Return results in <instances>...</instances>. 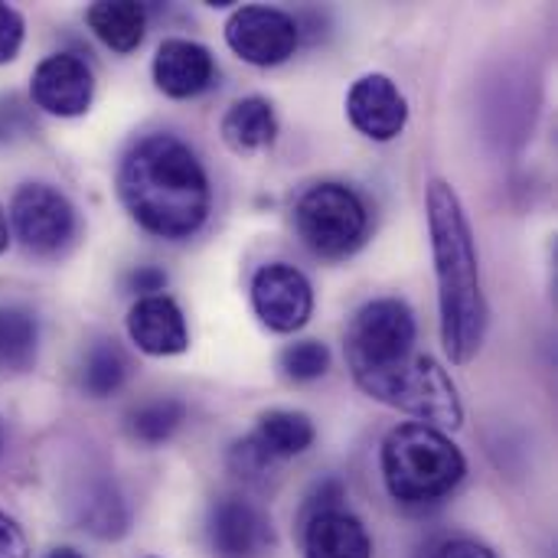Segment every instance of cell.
<instances>
[{
    "mask_svg": "<svg viewBox=\"0 0 558 558\" xmlns=\"http://www.w3.org/2000/svg\"><path fill=\"white\" fill-rule=\"evenodd\" d=\"M118 196L128 216L157 239H190L213 209L206 167L173 134H147L118 167Z\"/></svg>",
    "mask_w": 558,
    "mask_h": 558,
    "instance_id": "1",
    "label": "cell"
},
{
    "mask_svg": "<svg viewBox=\"0 0 558 558\" xmlns=\"http://www.w3.org/2000/svg\"><path fill=\"white\" fill-rule=\"evenodd\" d=\"M425 206H428L435 278H438L441 343L454 366H468L481 353L490 320L474 232L461 206V196L448 180L428 183Z\"/></svg>",
    "mask_w": 558,
    "mask_h": 558,
    "instance_id": "2",
    "label": "cell"
},
{
    "mask_svg": "<svg viewBox=\"0 0 558 558\" xmlns=\"http://www.w3.org/2000/svg\"><path fill=\"white\" fill-rule=\"evenodd\" d=\"M383 481L396 504L432 507L451 497L468 477V458L461 448L425 422L396 425L379 451Z\"/></svg>",
    "mask_w": 558,
    "mask_h": 558,
    "instance_id": "3",
    "label": "cell"
},
{
    "mask_svg": "<svg viewBox=\"0 0 558 558\" xmlns=\"http://www.w3.org/2000/svg\"><path fill=\"white\" fill-rule=\"evenodd\" d=\"M418 324L405 301L376 298L363 304L347 327V363L353 383L373 399L379 386L415 356Z\"/></svg>",
    "mask_w": 558,
    "mask_h": 558,
    "instance_id": "4",
    "label": "cell"
},
{
    "mask_svg": "<svg viewBox=\"0 0 558 558\" xmlns=\"http://www.w3.org/2000/svg\"><path fill=\"white\" fill-rule=\"evenodd\" d=\"M294 229L314 255L347 258L369 235V209L347 183H314L294 206Z\"/></svg>",
    "mask_w": 558,
    "mask_h": 558,
    "instance_id": "5",
    "label": "cell"
},
{
    "mask_svg": "<svg viewBox=\"0 0 558 558\" xmlns=\"http://www.w3.org/2000/svg\"><path fill=\"white\" fill-rule=\"evenodd\" d=\"M383 405H392L405 415H415L418 422L432 428H461L464 405L458 396L454 379L448 369L432 356H412L399 373H392L379 392L373 396Z\"/></svg>",
    "mask_w": 558,
    "mask_h": 558,
    "instance_id": "6",
    "label": "cell"
},
{
    "mask_svg": "<svg viewBox=\"0 0 558 558\" xmlns=\"http://www.w3.org/2000/svg\"><path fill=\"white\" fill-rule=\"evenodd\" d=\"M10 226L33 255H59L78 235V213L59 186L23 183L10 199Z\"/></svg>",
    "mask_w": 558,
    "mask_h": 558,
    "instance_id": "7",
    "label": "cell"
},
{
    "mask_svg": "<svg viewBox=\"0 0 558 558\" xmlns=\"http://www.w3.org/2000/svg\"><path fill=\"white\" fill-rule=\"evenodd\" d=\"M226 43L248 65L271 69V65L288 62L298 52L301 26L291 13L278 7L248 3V7H239L226 20Z\"/></svg>",
    "mask_w": 558,
    "mask_h": 558,
    "instance_id": "8",
    "label": "cell"
},
{
    "mask_svg": "<svg viewBox=\"0 0 558 558\" xmlns=\"http://www.w3.org/2000/svg\"><path fill=\"white\" fill-rule=\"evenodd\" d=\"M252 311L275 333H298L314 314L307 275L288 262H268L252 278Z\"/></svg>",
    "mask_w": 558,
    "mask_h": 558,
    "instance_id": "9",
    "label": "cell"
},
{
    "mask_svg": "<svg viewBox=\"0 0 558 558\" xmlns=\"http://www.w3.org/2000/svg\"><path fill=\"white\" fill-rule=\"evenodd\" d=\"M317 432L304 412L271 409L258 418L255 432L232 448V464L239 474L255 477L265 474L275 461H291L314 445Z\"/></svg>",
    "mask_w": 558,
    "mask_h": 558,
    "instance_id": "10",
    "label": "cell"
},
{
    "mask_svg": "<svg viewBox=\"0 0 558 558\" xmlns=\"http://www.w3.org/2000/svg\"><path fill=\"white\" fill-rule=\"evenodd\" d=\"M206 539L216 558H268L275 553L268 513L242 497H222L209 507Z\"/></svg>",
    "mask_w": 558,
    "mask_h": 558,
    "instance_id": "11",
    "label": "cell"
},
{
    "mask_svg": "<svg viewBox=\"0 0 558 558\" xmlns=\"http://www.w3.org/2000/svg\"><path fill=\"white\" fill-rule=\"evenodd\" d=\"M29 95L36 108L56 118H78L92 108L95 98V75L85 59L75 52H52L46 56L29 78Z\"/></svg>",
    "mask_w": 558,
    "mask_h": 558,
    "instance_id": "12",
    "label": "cell"
},
{
    "mask_svg": "<svg viewBox=\"0 0 558 558\" xmlns=\"http://www.w3.org/2000/svg\"><path fill=\"white\" fill-rule=\"evenodd\" d=\"M347 118L363 137L386 144L405 131L409 101L389 75L369 72V75L356 78L353 88L347 92Z\"/></svg>",
    "mask_w": 558,
    "mask_h": 558,
    "instance_id": "13",
    "label": "cell"
},
{
    "mask_svg": "<svg viewBox=\"0 0 558 558\" xmlns=\"http://www.w3.org/2000/svg\"><path fill=\"white\" fill-rule=\"evenodd\" d=\"M128 337L147 356H180L190 347V330L180 304L167 294L137 298L128 311Z\"/></svg>",
    "mask_w": 558,
    "mask_h": 558,
    "instance_id": "14",
    "label": "cell"
},
{
    "mask_svg": "<svg viewBox=\"0 0 558 558\" xmlns=\"http://www.w3.org/2000/svg\"><path fill=\"white\" fill-rule=\"evenodd\" d=\"M154 82L167 98H196L216 82V59L203 43L163 39L154 56Z\"/></svg>",
    "mask_w": 558,
    "mask_h": 558,
    "instance_id": "15",
    "label": "cell"
},
{
    "mask_svg": "<svg viewBox=\"0 0 558 558\" xmlns=\"http://www.w3.org/2000/svg\"><path fill=\"white\" fill-rule=\"evenodd\" d=\"M304 558H373V539L360 517L347 510H324L307 517Z\"/></svg>",
    "mask_w": 558,
    "mask_h": 558,
    "instance_id": "16",
    "label": "cell"
},
{
    "mask_svg": "<svg viewBox=\"0 0 558 558\" xmlns=\"http://www.w3.org/2000/svg\"><path fill=\"white\" fill-rule=\"evenodd\" d=\"M75 520L95 539H121L131 526V510L121 487L108 477H88L72 500Z\"/></svg>",
    "mask_w": 558,
    "mask_h": 558,
    "instance_id": "17",
    "label": "cell"
},
{
    "mask_svg": "<svg viewBox=\"0 0 558 558\" xmlns=\"http://www.w3.org/2000/svg\"><path fill=\"white\" fill-rule=\"evenodd\" d=\"M278 137V114L275 105L262 95H248L229 105L222 114V141L235 154H255L271 147Z\"/></svg>",
    "mask_w": 558,
    "mask_h": 558,
    "instance_id": "18",
    "label": "cell"
},
{
    "mask_svg": "<svg viewBox=\"0 0 558 558\" xmlns=\"http://www.w3.org/2000/svg\"><path fill=\"white\" fill-rule=\"evenodd\" d=\"M85 23L108 49L128 56L144 43L147 10L134 0H98L85 10Z\"/></svg>",
    "mask_w": 558,
    "mask_h": 558,
    "instance_id": "19",
    "label": "cell"
},
{
    "mask_svg": "<svg viewBox=\"0 0 558 558\" xmlns=\"http://www.w3.org/2000/svg\"><path fill=\"white\" fill-rule=\"evenodd\" d=\"M39 353V320L20 304H0V376L33 369Z\"/></svg>",
    "mask_w": 558,
    "mask_h": 558,
    "instance_id": "20",
    "label": "cell"
},
{
    "mask_svg": "<svg viewBox=\"0 0 558 558\" xmlns=\"http://www.w3.org/2000/svg\"><path fill=\"white\" fill-rule=\"evenodd\" d=\"M131 376V360L114 340H95L82 360L78 386L88 399H108L114 396Z\"/></svg>",
    "mask_w": 558,
    "mask_h": 558,
    "instance_id": "21",
    "label": "cell"
},
{
    "mask_svg": "<svg viewBox=\"0 0 558 558\" xmlns=\"http://www.w3.org/2000/svg\"><path fill=\"white\" fill-rule=\"evenodd\" d=\"M183 422H186V405L173 396H157V399L137 402L128 412L124 428L141 445H163L183 428Z\"/></svg>",
    "mask_w": 558,
    "mask_h": 558,
    "instance_id": "22",
    "label": "cell"
},
{
    "mask_svg": "<svg viewBox=\"0 0 558 558\" xmlns=\"http://www.w3.org/2000/svg\"><path fill=\"white\" fill-rule=\"evenodd\" d=\"M281 369H284V376L291 383H314V379L327 376V369H330V350L320 340H298V343L284 347Z\"/></svg>",
    "mask_w": 558,
    "mask_h": 558,
    "instance_id": "23",
    "label": "cell"
},
{
    "mask_svg": "<svg viewBox=\"0 0 558 558\" xmlns=\"http://www.w3.org/2000/svg\"><path fill=\"white\" fill-rule=\"evenodd\" d=\"M23 36H26V23H23L20 10H13L10 3H0V65L16 59Z\"/></svg>",
    "mask_w": 558,
    "mask_h": 558,
    "instance_id": "24",
    "label": "cell"
},
{
    "mask_svg": "<svg viewBox=\"0 0 558 558\" xmlns=\"http://www.w3.org/2000/svg\"><path fill=\"white\" fill-rule=\"evenodd\" d=\"M0 558H29V539L23 526L0 510Z\"/></svg>",
    "mask_w": 558,
    "mask_h": 558,
    "instance_id": "25",
    "label": "cell"
},
{
    "mask_svg": "<svg viewBox=\"0 0 558 558\" xmlns=\"http://www.w3.org/2000/svg\"><path fill=\"white\" fill-rule=\"evenodd\" d=\"M432 558H500L490 546L477 543V539H448L435 549Z\"/></svg>",
    "mask_w": 558,
    "mask_h": 558,
    "instance_id": "26",
    "label": "cell"
},
{
    "mask_svg": "<svg viewBox=\"0 0 558 558\" xmlns=\"http://www.w3.org/2000/svg\"><path fill=\"white\" fill-rule=\"evenodd\" d=\"M131 291H137L141 298H150V294H163L167 288V275L154 265H141L131 278H128Z\"/></svg>",
    "mask_w": 558,
    "mask_h": 558,
    "instance_id": "27",
    "label": "cell"
},
{
    "mask_svg": "<svg viewBox=\"0 0 558 558\" xmlns=\"http://www.w3.org/2000/svg\"><path fill=\"white\" fill-rule=\"evenodd\" d=\"M7 245H10V222H7V216L0 209V255L7 252Z\"/></svg>",
    "mask_w": 558,
    "mask_h": 558,
    "instance_id": "28",
    "label": "cell"
},
{
    "mask_svg": "<svg viewBox=\"0 0 558 558\" xmlns=\"http://www.w3.org/2000/svg\"><path fill=\"white\" fill-rule=\"evenodd\" d=\"M46 558H85L82 553H75V549H69V546H59V549H52Z\"/></svg>",
    "mask_w": 558,
    "mask_h": 558,
    "instance_id": "29",
    "label": "cell"
}]
</instances>
